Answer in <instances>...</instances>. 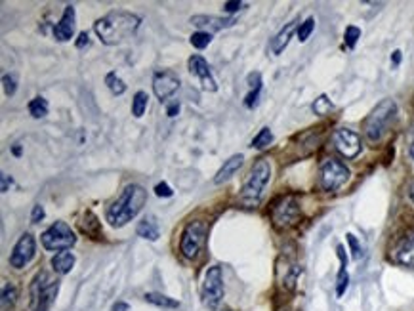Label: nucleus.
<instances>
[{
	"mask_svg": "<svg viewBox=\"0 0 414 311\" xmlns=\"http://www.w3.org/2000/svg\"><path fill=\"white\" fill-rule=\"evenodd\" d=\"M140 15L132 14V12H124V10H117V12H109L101 19L96 21L94 31L103 44L113 46V44H119L130 35H134L136 29L140 27Z\"/></svg>",
	"mask_w": 414,
	"mask_h": 311,
	"instance_id": "obj_1",
	"label": "nucleus"
},
{
	"mask_svg": "<svg viewBox=\"0 0 414 311\" xmlns=\"http://www.w3.org/2000/svg\"><path fill=\"white\" fill-rule=\"evenodd\" d=\"M147 201V191L138 183H130L124 187L120 197L107 208V221L113 227H122L128 221H132L141 212V208Z\"/></svg>",
	"mask_w": 414,
	"mask_h": 311,
	"instance_id": "obj_2",
	"label": "nucleus"
},
{
	"mask_svg": "<svg viewBox=\"0 0 414 311\" xmlns=\"http://www.w3.org/2000/svg\"><path fill=\"white\" fill-rule=\"evenodd\" d=\"M269 178H271V166H269V160L267 159H258L254 162L252 170L246 178L245 185L241 189V197L239 201L241 204H245L246 208L256 206L258 202L262 201V195H264V189L269 183Z\"/></svg>",
	"mask_w": 414,
	"mask_h": 311,
	"instance_id": "obj_3",
	"label": "nucleus"
},
{
	"mask_svg": "<svg viewBox=\"0 0 414 311\" xmlns=\"http://www.w3.org/2000/svg\"><path fill=\"white\" fill-rule=\"evenodd\" d=\"M397 117V103L393 99H382L374 109L371 111V115L365 118V134L368 141L376 143L386 136V132L389 130V126L393 125V120Z\"/></svg>",
	"mask_w": 414,
	"mask_h": 311,
	"instance_id": "obj_4",
	"label": "nucleus"
},
{
	"mask_svg": "<svg viewBox=\"0 0 414 311\" xmlns=\"http://www.w3.org/2000/svg\"><path fill=\"white\" fill-rule=\"evenodd\" d=\"M350 180V168L336 159H326L321 164V176H319V185L323 191H338Z\"/></svg>",
	"mask_w": 414,
	"mask_h": 311,
	"instance_id": "obj_5",
	"label": "nucleus"
},
{
	"mask_svg": "<svg viewBox=\"0 0 414 311\" xmlns=\"http://www.w3.org/2000/svg\"><path fill=\"white\" fill-rule=\"evenodd\" d=\"M40 241H42V246L46 250L63 252V250L71 248V246L77 242V237H75L73 229H71L65 221H56L54 225H50L42 235H40Z\"/></svg>",
	"mask_w": 414,
	"mask_h": 311,
	"instance_id": "obj_6",
	"label": "nucleus"
},
{
	"mask_svg": "<svg viewBox=\"0 0 414 311\" xmlns=\"http://www.w3.org/2000/svg\"><path fill=\"white\" fill-rule=\"evenodd\" d=\"M46 273L36 275L33 288H31V298H33V311H50V305L54 304V300L59 291V283L46 281Z\"/></svg>",
	"mask_w": 414,
	"mask_h": 311,
	"instance_id": "obj_7",
	"label": "nucleus"
},
{
	"mask_svg": "<svg viewBox=\"0 0 414 311\" xmlns=\"http://www.w3.org/2000/svg\"><path fill=\"white\" fill-rule=\"evenodd\" d=\"M224 298V277L218 265H212L204 273L203 281V304L208 309H216Z\"/></svg>",
	"mask_w": 414,
	"mask_h": 311,
	"instance_id": "obj_8",
	"label": "nucleus"
},
{
	"mask_svg": "<svg viewBox=\"0 0 414 311\" xmlns=\"http://www.w3.org/2000/svg\"><path fill=\"white\" fill-rule=\"evenodd\" d=\"M206 239V223L204 221H189L182 233L180 248L185 258H195L199 250L203 248Z\"/></svg>",
	"mask_w": 414,
	"mask_h": 311,
	"instance_id": "obj_9",
	"label": "nucleus"
},
{
	"mask_svg": "<svg viewBox=\"0 0 414 311\" xmlns=\"http://www.w3.org/2000/svg\"><path fill=\"white\" fill-rule=\"evenodd\" d=\"M271 218H273L275 227H290L296 221L300 220V204L296 201V197L288 195L282 197L279 202H275L273 210H271Z\"/></svg>",
	"mask_w": 414,
	"mask_h": 311,
	"instance_id": "obj_10",
	"label": "nucleus"
},
{
	"mask_svg": "<svg viewBox=\"0 0 414 311\" xmlns=\"http://www.w3.org/2000/svg\"><path fill=\"white\" fill-rule=\"evenodd\" d=\"M332 143L336 147V151L345 159H355L361 153V138L357 132L350 128H338L332 134Z\"/></svg>",
	"mask_w": 414,
	"mask_h": 311,
	"instance_id": "obj_11",
	"label": "nucleus"
},
{
	"mask_svg": "<svg viewBox=\"0 0 414 311\" xmlns=\"http://www.w3.org/2000/svg\"><path fill=\"white\" fill-rule=\"evenodd\" d=\"M35 250H36L35 237L31 235V233H23L19 237V241L15 242L12 254H10V265L15 267V269L25 267L33 260V256H35Z\"/></svg>",
	"mask_w": 414,
	"mask_h": 311,
	"instance_id": "obj_12",
	"label": "nucleus"
},
{
	"mask_svg": "<svg viewBox=\"0 0 414 311\" xmlns=\"http://www.w3.org/2000/svg\"><path fill=\"white\" fill-rule=\"evenodd\" d=\"M180 88V78L174 71H157L153 76V92L161 101L174 96Z\"/></svg>",
	"mask_w": 414,
	"mask_h": 311,
	"instance_id": "obj_13",
	"label": "nucleus"
},
{
	"mask_svg": "<svg viewBox=\"0 0 414 311\" xmlns=\"http://www.w3.org/2000/svg\"><path fill=\"white\" fill-rule=\"evenodd\" d=\"M189 71L191 75H195L201 82V88L206 92H216L218 84L214 80V76L210 73V67L203 55H191L189 57Z\"/></svg>",
	"mask_w": 414,
	"mask_h": 311,
	"instance_id": "obj_14",
	"label": "nucleus"
},
{
	"mask_svg": "<svg viewBox=\"0 0 414 311\" xmlns=\"http://www.w3.org/2000/svg\"><path fill=\"white\" fill-rule=\"evenodd\" d=\"M75 35V8L73 6H65V12L61 15L59 23H56L54 27V36L59 42H67L73 38Z\"/></svg>",
	"mask_w": 414,
	"mask_h": 311,
	"instance_id": "obj_15",
	"label": "nucleus"
},
{
	"mask_svg": "<svg viewBox=\"0 0 414 311\" xmlns=\"http://www.w3.org/2000/svg\"><path fill=\"white\" fill-rule=\"evenodd\" d=\"M296 25H298V19L290 21V23H287L285 27L277 33V35L271 38V44H269V50H271V54L279 55L282 52V50L288 46V42H290V38H292V33L296 31Z\"/></svg>",
	"mask_w": 414,
	"mask_h": 311,
	"instance_id": "obj_16",
	"label": "nucleus"
},
{
	"mask_svg": "<svg viewBox=\"0 0 414 311\" xmlns=\"http://www.w3.org/2000/svg\"><path fill=\"white\" fill-rule=\"evenodd\" d=\"M191 23L199 29H208V31H222L225 27H231L235 19H222V17H214V15H193Z\"/></svg>",
	"mask_w": 414,
	"mask_h": 311,
	"instance_id": "obj_17",
	"label": "nucleus"
},
{
	"mask_svg": "<svg viewBox=\"0 0 414 311\" xmlns=\"http://www.w3.org/2000/svg\"><path fill=\"white\" fill-rule=\"evenodd\" d=\"M393 260H395L397 263H401V265L414 267V235L407 237V239L395 248Z\"/></svg>",
	"mask_w": 414,
	"mask_h": 311,
	"instance_id": "obj_18",
	"label": "nucleus"
},
{
	"mask_svg": "<svg viewBox=\"0 0 414 311\" xmlns=\"http://www.w3.org/2000/svg\"><path fill=\"white\" fill-rule=\"evenodd\" d=\"M336 252H338V258H340V271H338V277H336V296L342 298L345 288H347V283H350V275H347V256H345V250L342 244L336 246Z\"/></svg>",
	"mask_w": 414,
	"mask_h": 311,
	"instance_id": "obj_19",
	"label": "nucleus"
},
{
	"mask_svg": "<svg viewBox=\"0 0 414 311\" xmlns=\"http://www.w3.org/2000/svg\"><path fill=\"white\" fill-rule=\"evenodd\" d=\"M241 166H243V155H233L231 159L225 160L224 166L218 170L216 178H214V183H222V181L229 180L233 174L239 170Z\"/></svg>",
	"mask_w": 414,
	"mask_h": 311,
	"instance_id": "obj_20",
	"label": "nucleus"
},
{
	"mask_svg": "<svg viewBox=\"0 0 414 311\" xmlns=\"http://www.w3.org/2000/svg\"><path fill=\"white\" fill-rule=\"evenodd\" d=\"M73 265H75V256L71 254V252H57L56 256L52 258V267L54 271H57L59 275H65V273H69L73 269Z\"/></svg>",
	"mask_w": 414,
	"mask_h": 311,
	"instance_id": "obj_21",
	"label": "nucleus"
},
{
	"mask_svg": "<svg viewBox=\"0 0 414 311\" xmlns=\"http://www.w3.org/2000/svg\"><path fill=\"white\" fill-rule=\"evenodd\" d=\"M138 235L143 237V239H149V241H157L159 239V225L155 221L153 216H145L143 220L138 223Z\"/></svg>",
	"mask_w": 414,
	"mask_h": 311,
	"instance_id": "obj_22",
	"label": "nucleus"
},
{
	"mask_svg": "<svg viewBox=\"0 0 414 311\" xmlns=\"http://www.w3.org/2000/svg\"><path fill=\"white\" fill-rule=\"evenodd\" d=\"M80 231L86 233V235L94 237V239H99L101 235V229H99V221L98 218L92 214V212H86L82 221H80Z\"/></svg>",
	"mask_w": 414,
	"mask_h": 311,
	"instance_id": "obj_23",
	"label": "nucleus"
},
{
	"mask_svg": "<svg viewBox=\"0 0 414 311\" xmlns=\"http://www.w3.org/2000/svg\"><path fill=\"white\" fill-rule=\"evenodd\" d=\"M145 302L159 305V307H164V309H178L180 307V302H176V300L164 296V294H159V292H147L145 294Z\"/></svg>",
	"mask_w": 414,
	"mask_h": 311,
	"instance_id": "obj_24",
	"label": "nucleus"
},
{
	"mask_svg": "<svg viewBox=\"0 0 414 311\" xmlns=\"http://www.w3.org/2000/svg\"><path fill=\"white\" fill-rule=\"evenodd\" d=\"M17 300V286L14 283H4L2 286V311H10Z\"/></svg>",
	"mask_w": 414,
	"mask_h": 311,
	"instance_id": "obj_25",
	"label": "nucleus"
},
{
	"mask_svg": "<svg viewBox=\"0 0 414 311\" xmlns=\"http://www.w3.org/2000/svg\"><path fill=\"white\" fill-rule=\"evenodd\" d=\"M29 113H31V117L35 118H42L48 115V101L44 99V97H35V99H31V103H29Z\"/></svg>",
	"mask_w": 414,
	"mask_h": 311,
	"instance_id": "obj_26",
	"label": "nucleus"
},
{
	"mask_svg": "<svg viewBox=\"0 0 414 311\" xmlns=\"http://www.w3.org/2000/svg\"><path fill=\"white\" fill-rule=\"evenodd\" d=\"M147 101H149V96L145 94V92H136V96H134L132 99V115L134 117L140 118L143 113H145V109H147Z\"/></svg>",
	"mask_w": 414,
	"mask_h": 311,
	"instance_id": "obj_27",
	"label": "nucleus"
},
{
	"mask_svg": "<svg viewBox=\"0 0 414 311\" xmlns=\"http://www.w3.org/2000/svg\"><path fill=\"white\" fill-rule=\"evenodd\" d=\"M311 107H313V113H315V115H319V117H324V115H329L330 111L334 109V103L329 99V96H324V94H323V96L317 97Z\"/></svg>",
	"mask_w": 414,
	"mask_h": 311,
	"instance_id": "obj_28",
	"label": "nucleus"
},
{
	"mask_svg": "<svg viewBox=\"0 0 414 311\" xmlns=\"http://www.w3.org/2000/svg\"><path fill=\"white\" fill-rule=\"evenodd\" d=\"M105 84L109 86V90H111L115 96H120V94H124V90H126V84H124V80H122L117 73H109V75L105 76Z\"/></svg>",
	"mask_w": 414,
	"mask_h": 311,
	"instance_id": "obj_29",
	"label": "nucleus"
},
{
	"mask_svg": "<svg viewBox=\"0 0 414 311\" xmlns=\"http://www.w3.org/2000/svg\"><path fill=\"white\" fill-rule=\"evenodd\" d=\"M189 42L195 46L197 50H203L212 42V35L210 33H206V31H199V33H193V35H191Z\"/></svg>",
	"mask_w": 414,
	"mask_h": 311,
	"instance_id": "obj_30",
	"label": "nucleus"
},
{
	"mask_svg": "<svg viewBox=\"0 0 414 311\" xmlns=\"http://www.w3.org/2000/svg\"><path fill=\"white\" fill-rule=\"evenodd\" d=\"M271 141H273V134H271V130H269V128H262L260 134L252 139V147H256V149H264V147H267Z\"/></svg>",
	"mask_w": 414,
	"mask_h": 311,
	"instance_id": "obj_31",
	"label": "nucleus"
},
{
	"mask_svg": "<svg viewBox=\"0 0 414 311\" xmlns=\"http://www.w3.org/2000/svg\"><path fill=\"white\" fill-rule=\"evenodd\" d=\"M313 29H315V19H313V17H308V19L303 21L302 25L298 27V40L300 42L308 40L309 35L313 33Z\"/></svg>",
	"mask_w": 414,
	"mask_h": 311,
	"instance_id": "obj_32",
	"label": "nucleus"
},
{
	"mask_svg": "<svg viewBox=\"0 0 414 311\" xmlns=\"http://www.w3.org/2000/svg\"><path fill=\"white\" fill-rule=\"evenodd\" d=\"M345 44L350 46V48H355V44H357V40L361 38V29L359 27H353V25H350V27L345 29Z\"/></svg>",
	"mask_w": 414,
	"mask_h": 311,
	"instance_id": "obj_33",
	"label": "nucleus"
},
{
	"mask_svg": "<svg viewBox=\"0 0 414 311\" xmlns=\"http://www.w3.org/2000/svg\"><path fill=\"white\" fill-rule=\"evenodd\" d=\"M2 84H4V92H6V96H14L15 90H17V80H15V76L4 75L2 76Z\"/></svg>",
	"mask_w": 414,
	"mask_h": 311,
	"instance_id": "obj_34",
	"label": "nucleus"
},
{
	"mask_svg": "<svg viewBox=\"0 0 414 311\" xmlns=\"http://www.w3.org/2000/svg\"><path fill=\"white\" fill-rule=\"evenodd\" d=\"M347 239V244H350V248H351V254H353V258L355 260H359L361 258V244H359V241H357V237L355 235H347L345 237Z\"/></svg>",
	"mask_w": 414,
	"mask_h": 311,
	"instance_id": "obj_35",
	"label": "nucleus"
},
{
	"mask_svg": "<svg viewBox=\"0 0 414 311\" xmlns=\"http://www.w3.org/2000/svg\"><path fill=\"white\" fill-rule=\"evenodd\" d=\"M155 193L159 195V197H166V199H168V197H172V195H174V191L170 189L168 183L161 181V183H157V185H155Z\"/></svg>",
	"mask_w": 414,
	"mask_h": 311,
	"instance_id": "obj_36",
	"label": "nucleus"
},
{
	"mask_svg": "<svg viewBox=\"0 0 414 311\" xmlns=\"http://www.w3.org/2000/svg\"><path fill=\"white\" fill-rule=\"evenodd\" d=\"M245 6H246L245 2H225L224 10L227 14H233V12H239L241 8H245Z\"/></svg>",
	"mask_w": 414,
	"mask_h": 311,
	"instance_id": "obj_37",
	"label": "nucleus"
},
{
	"mask_svg": "<svg viewBox=\"0 0 414 311\" xmlns=\"http://www.w3.org/2000/svg\"><path fill=\"white\" fill-rule=\"evenodd\" d=\"M44 218V208L40 206V204H35V206H33V214H31V220L35 221H40Z\"/></svg>",
	"mask_w": 414,
	"mask_h": 311,
	"instance_id": "obj_38",
	"label": "nucleus"
},
{
	"mask_svg": "<svg viewBox=\"0 0 414 311\" xmlns=\"http://www.w3.org/2000/svg\"><path fill=\"white\" fill-rule=\"evenodd\" d=\"M90 44V36H88V33H80L78 35V40H77V48L82 50L84 46H88Z\"/></svg>",
	"mask_w": 414,
	"mask_h": 311,
	"instance_id": "obj_39",
	"label": "nucleus"
},
{
	"mask_svg": "<svg viewBox=\"0 0 414 311\" xmlns=\"http://www.w3.org/2000/svg\"><path fill=\"white\" fill-rule=\"evenodd\" d=\"M10 183H12V178H10L8 174L2 172V193H6V191H8V185H10Z\"/></svg>",
	"mask_w": 414,
	"mask_h": 311,
	"instance_id": "obj_40",
	"label": "nucleus"
},
{
	"mask_svg": "<svg viewBox=\"0 0 414 311\" xmlns=\"http://www.w3.org/2000/svg\"><path fill=\"white\" fill-rule=\"evenodd\" d=\"M180 111V105L178 103H172V105H168V117H176V113Z\"/></svg>",
	"mask_w": 414,
	"mask_h": 311,
	"instance_id": "obj_41",
	"label": "nucleus"
},
{
	"mask_svg": "<svg viewBox=\"0 0 414 311\" xmlns=\"http://www.w3.org/2000/svg\"><path fill=\"white\" fill-rule=\"evenodd\" d=\"M391 59H393V63H395V65H399V63H401V52H399V50H395V52H393Z\"/></svg>",
	"mask_w": 414,
	"mask_h": 311,
	"instance_id": "obj_42",
	"label": "nucleus"
},
{
	"mask_svg": "<svg viewBox=\"0 0 414 311\" xmlns=\"http://www.w3.org/2000/svg\"><path fill=\"white\" fill-rule=\"evenodd\" d=\"M115 311H130V307H128V304H122V302H119V304L115 305Z\"/></svg>",
	"mask_w": 414,
	"mask_h": 311,
	"instance_id": "obj_43",
	"label": "nucleus"
},
{
	"mask_svg": "<svg viewBox=\"0 0 414 311\" xmlns=\"http://www.w3.org/2000/svg\"><path fill=\"white\" fill-rule=\"evenodd\" d=\"M408 197L412 199V202H414V181L410 183V187H408Z\"/></svg>",
	"mask_w": 414,
	"mask_h": 311,
	"instance_id": "obj_44",
	"label": "nucleus"
},
{
	"mask_svg": "<svg viewBox=\"0 0 414 311\" xmlns=\"http://www.w3.org/2000/svg\"><path fill=\"white\" fill-rule=\"evenodd\" d=\"M19 153H21V147L15 146V147H14V155H19Z\"/></svg>",
	"mask_w": 414,
	"mask_h": 311,
	"instance_id": "obj_45",
	"label": "nucleus"
},
{
	"mask_svg": "<svg viewBox=\"0 0 414 311\" xmlns=\"http://www.w3.org/2000/svg\"><path fill=\"white\" fill-rule=\"evenodd\" d=\"M410 153H412V159H414V146H412V149H410Z\"/></svg>",
	"mask_w": 414,
	"mask_h": 311,
	"instance_id": "obj_46",
	"label": "nucleus"
},
{
	"mask_svg": "<svg viewBox=\"0 0 414 311\" xmlns=\"http://www.w3.org/2000/svg\"><path fill=\"white\" fill-rule=\"evenodd\" d=\"M225 311H231V309H225Z\"/></svg>",
	"mask_w": 414,
	"mask_h": 311,
	"instance_id": "obj_47",
	"label": "nucleus"
}]
</instances>
